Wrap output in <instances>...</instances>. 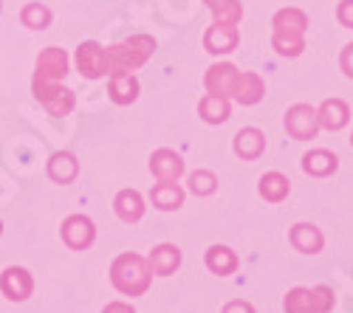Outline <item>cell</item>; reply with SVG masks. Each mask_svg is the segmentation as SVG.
<instances>
[{"mask_svg":"<svg viewBox=\"0 0 353 313\" xmlns=\"http://www.w3.org/2000/svg\"><path fill=\"white\" fill-rule=\"evenodd\" d=\"M150 173L164 184H179V178L184 175V158L175 150L161 147L150 155Z\"/></svg>","mask_w":353,"mask_h":313,"instance_id":"5","label":"cell"},{"mask_svg":"<svg viewBox=\"0 0 353 313\" xmlns=\"http://www.w3.org/2000/svg\"><path fill=\"white\" fill-rule=\"evenodd\" d=\"M266 153V136H263L257 127H243L238 136H234V155L243 161H254Z\"/></svg>","mask_w":353,"mask_h":313,"instance_id":"15","label":"cell"},{"mask_svg":"<svg viewBox=\"0 0 353 313\" xmlns=\"http://www.w3.org/2000/svg\"><path fill=\"white\" fill-rule=\"evenodd\" d=\"M0 288L9 299H26L32 294V277H28L26 268H9L0 279Z\"/></svg>","mask_w":353,"mask_h":313,"instance_id":"24","label":"cell"},{"mask_svg":"<svg viewBox=\"0 0 353 313\" xmlns=\"http://www.w3.org/2000/svg\"><path fill=\"white\" fill-rule=\"evenodd\" d=\"M77 158L71 155V153H57V155H51V161H48V175L57 181V184H71L74 178H77Z\"/></svg>","mask_w":353,"mask_h":313,"instance_id":"26","label":"cell"},{"mask_svg":"<svg viewBox=\"0 0 353 313\" xmlns=\"http://www.w3.org/2000/svg\"><path fill=\"white\" fill-rule=\"evenodd\" d=\"M263 94H266V85H263L260 74H241L238 79V88H234V102H241V105H257L263 99Z\"/></svg>","mask_w":353,"mask_h":313,"instance_id":"22","label":"cell"},{"mask_svg":"<svg viewBox=\"0 0 353 313\" xmlns=\"http://www.w3.org/2000/svg\"><path fill=\"white\" fill-rule=\"evenodd\" d=\"M150 201H153V206L161 209V212L181 209V206H184V189H181L179 184H164V181H159V184L153 186V192H150Z\"/></svg>","mask_w":353,"mask_h":313,"instance_id":"18","label":"cell"},{"mask_svg":"<svg viewBox=\"0 0 353 313\" xmlns=\"http://www.w3.org/2000/svg\"><path fill=\"white\" fill-rule=\"evenodd\" d=\"M303 169L311 178H328L339 169V158L328 150H311L303 155Z\"/></svg>","mask_w":353,"mask_h":313,"instance_id":"16","label":"cell"},{"mask_svg":"<svg viewBox=\"0 0 353 313\" xmlns=\"http://www.w3.org/2000/svg\"><path fill=\"white\" fill-rule=\"evenodd\" d=\"M34 94L37 99H43V105L54 116H65V113L74 110V94L65 88H57V85H48V82H34Z\"/></svg>","mask_w":353,"mask_h":313,"instance_id":"9","label":"cell"},{"mask_svg":"<svg viewBox=\"0 0 353 313\" xmlns=\"http://www.w3.org/2000/svg\"><path fill=\"white\" fill-rule=\"evenodd\" d=\"M272 48L280 56H300L305 51V34H291V32H272Z\"/></svg>","mask_w":353,"mask_h":313,"instance_id":"27","label":"cell"},{"mask_svg":"<svg viewBox=\"0 0 353 313\" xmlns=\"http://www.w3.org/2000/svg\"><path fill=\"white\" fill-rule=\"evenodd\" d=\"M147 266H150V271L159 274V277H170V274L179 271V266H181V248L172 246V243H161V246H156L150 251Z\"/></svg>","mask_w":353,"mask_h":313,"instance_id":"11","label":"cell"},{"mask_svg":"<svg viewBox=\"0 0 353 313\" xmlns=\"http://www.w3.org/2000/svg\"><path fill=\"white\" fill-rule=\"evenodd\" d=\"M257 192H260L263 201L280 204V201H285L288 192H291V181L283 173H266L260 178V184H257Z\"/></svg>","mask_w":353,"mask_h":313,"instance_id":"19","label":"cell"},{"mask_svg":"<svg viewBox=\"0 0 353 313\" xmlns=\"http://www.w3.org/2000/svg\"><path fill=\"white\" fill-rule=\"evenodd\" d=\"M238 79H241V71L234 68L232 63H215L207 68V76H203V85H207L210 94H218V96H234V88H238Z\"/></svg>","mask_w":353,"mask_h":313,"instance_id":"4","label":"cell"},{"mask_svg":"<svg viewBox=\"0 0 353 313\" xmlns=\"http://www.w3.org/2000/svg\"><path fill=\"white\" fill-rule=\"evenodd\" d=\"M288 240L303 254H319L322 246H325V235H322L314 223H294L288 232Z\"/></svg>","mask_w":353,"mask_h":313,"instance_id":"10","label":"cell"},{"mask_svg":"<svg viewBox=\"0 0 353 313\" xmlns=\"http://www.w3.org/2000/svg\"><path fill=\"white\" fill-rule=\"evenodd\" d=\"M68 74V56L63 48H48L40 54L37 60V79L34 82H51V79H63Z\"/></svg>","mask_w":353,"mask_h":313,"instance_id":"13","label":"cell"},{"mask_svg":"<svg viewBox=\"0 0 353 313\" xmlns=\"http://www.w3.org/2000/svg\"><path fill=\"white\" fill-rule=\"evenodd\" d=\"M203 263H207V268L212 274H218V277H229V274L238 271V266H241L238 254H234L229 246H221V243L207 248V254H203Z\"/></svg>","mask_w":353,"mask_h":313,"instance_id":"14","label":"cell"},{"mask_svg":"<svg viewBox=\"0 0 353 313\" xmlns=\"http://www.w3.org/2000/svg\"><path fill=\"white\" fill-rule=\"evenodd\" d=\"M241 43V32L238 25H223V23H212L203 34V48L210 54L221 56V54H232Z\"/></svg>","mask_w":353,"mask_h":313,"instance_id":"6","label":"cell"},{"mask_svg":"<svg viewBox=\"0 0 353 313\" xmlns=\"http://www.w3.org/2000/svg\"><path fill=\"white\" fill-rule=\"evenodd\" d=\"M156 51V40L147 34H136L130 40H122L119 45H113L105 51L108 56V74H130L133 68L144 65Z\"/></svg>","mask_w":353,"mask_h":313,"instance_id":"2","label":"cell"},{"mask_svg":"<svg viewBox=\"0 0 353 313\" xmlns=\"http://www.w3.org/2000/svg\"><path fill=\"white\" fill-rule=\"evenodd\" d=\"M283 307H285V313H314V307H311V291L303 288V285L291 288L283 296Z\"/></svg>","mask_w":353,"mask_h":313,"instance_id":"28","label":"cell"},{"mask_svg":"<svg viewBox=\"0 0 353 313\" xmlns=\"http://www.w3.org/2000/svg\"><path fill=\"white\" fill-rule=\"evenodd\" d=\"M285 133L294 141H308L319 133V119L311 105H294L285 110Z\"/></svg>","mask_w":353,"mask_h":313,"instance_id":"3","label":"cell"},{"mask_svg":"<svg viewBox=\"0 0 353 313\" xmlns=\"http://www.w3.org/2000/svg\"><path fill=\"white\" fill-rule=\"evenodd\" d=\"M102 313H136V310H133V305H128V302H110Z\"/></svg>","mask_w":353,"mask_h":313,"instance_id":"35","label":"cell"},{"mask_svg":"<svg viewBox=\"0 0 353 313\" xmlns=\"http://www.w3.org/2000/svg\"><path fill=\"white\" fill-rule=\"evenodd\" d=\"M77 65H79L82 76H88V79L105 76V74H108V56H105V48L97 45V43H82L79 51H77Z\"/></svg>","mask_w":353,"mask_h":313,"instance_id":"8","label":"cell"},{"mask_svg":"<svg viewBox=\"0 0 353 313\" xmlns=\"http://www.w3.org/2000/svg\"><path fill=\"white\" fill-rule=\"evenodd\" d=\"M223 313H257V310H254V305L246 302V299H232V302L223 305Z\"/></svg>","mask_w":353,"mask_h":313,"instance_id":"34","label":"cell"},{"mask_svg":"<svg viewBox=\"0 0 353 313\" xmlns=\"http://www.w3.org/2000/svg\"><path fill=\"white\" fill-rule=\"evenodd\" d=\"M316 119H319V130L336 133L350 122V107L342 99H325L316 110Z\"/></svg>","mask_w":353,"mask_h":313,"instance_id":"12","label":"cell"},{"mask_svg":"<svg viewBox=\"0 0 353 313\" xmlns=\"http://www.w3.org/2000/svg\"><path fill=\"white\" fill-rule=\"evenodd\" d=\"M308 291H311V307H314V313H331L334 310L336 296H334V291L328 285H314Z\"/></svg>","mask_w":353,"mask_h":313,"instance_id":"30","label":"cell"},{"mask_svg":"<svg viewBox=\"0 0 353 313\" xmlns=\"http://www.w3.org/2000/svg\"><path fill=\"white\" fill-rule=\"evenodd\" d=\"M336 20L345 28H353V0H342V3L336 6Z\"/></svg>","mask_w":353,"mask_h":313,"instance_id":"32","label":"cell"},{"mask_svg":"<svg viewBox=\"0 0 353 313\" xmlns=\"http://www.w3.org/2000/svg\"><path fill=\"white\" fill-rule=\"evenodd\" d=\"M339 68L345 71V76L353 79V43H347V45L342 48V54H339Z\"/></svg>","mask_w":353,"mask_h":313,"instance_id":"33","label":"cell"},{"mask_svg":"<svg viewBox=\"0 0 353 313\" xmlns=\"http://www.w3.org/2000/svg\"><path fill=\"white\" fill-rule=\"evenodd\" d=\"M198 116L207 122V125H223L229 116H232V105L226 96H218V94H207L198 105Z\"/></svg>","mask_w":353,"mask_h":313,"instance_id":"17","label":"cell"},{"mask_svg":"<svg viewBox=\"0 0 353 313\" xmlns=\"http://www.w3.org/2000/svg\"><path fill=\"white\" fill-rule=\"evenodd\" d=\"M308 28V14L303 9H280L274 17H272V32H291V34H305Z\"/></svg>","mask_w":353,"mask_h":313,"instance_id":"21","label":"cell"},{"mask_svg":"<svg viewBox=\"0 0 353 313\" xmlns=\"http://www.w3.org/2000/svg\"><path fill=\"white\" fill-rule=\"evenodd\" d=\"M207 9L212 12L215 23H223V25H238L241 17H243V3L241 0H203Z\"/></svg>","mask_w":353,"mask_h":313,"instance_id":"25","label":"cell"},{"mask_svg":"<svg viewBox=\"0 0 353 313\" xmlns=\"http://www.w3.org/2000/svg\"><path fill=\"white\" fill-rule=\"evenodd\" d=\"M110 99L116 105H130L139 99V79L133 74H110Z\"/></svg>","mask_w":353,"mask_h":313,"instance_id":"23","label":"cell"},{"mask_svg":"<svg viewBox=\"0 0 353 313\" xmlns=\"http://www.w3.org/2000/svg\"><path fill=\"white\" fill-rule=\"evenodd\" d=\"M215 189H218V178H215V173H210V169H198V173L190 175V192L192 195L210 197Z\"/></svg>","mask_w":353,"mask_h":313,"instance_id":"29","label":"cell"},{"mask_svg":"<svg viewBox=\"0 0 353 313\" xmlns=\"http://www.w3.org/2000/svg\"><path fill=\"white\" fill-rule=\"evenodd\" d=\"M23 23L28 28H46L51 23V12L46 6H40V3H28L23 9Z\"/></svg>","mask_w":353,"mask_h":313,"instance_id":"31","label":"cell"},{"mask_svg":"<svg viewBox=\"0 0 353 313\" xmlns=\"http://www.w3.org/2000/svg\"><path fill=\"white\" fill-rule=\"evenodd\" d=\"M150 277H153L150 266H147V260L139 257V254H122V257H116L110 266L113 288L125 296H141L150 288Z\"/></svg>","mask_w":353,"mask_h":313,"instance_id":"1","label":"cell"},{"mask_svg":"<svg viewBox=\"0 0 353 313\" xmlns=\"http://www.w3.org/2000/svg\"><path fill=\"white\" fill-rule=\"evenodd\" d=\"M350 147H353V133H350Z\"/></svg>","mask_w":353,"mask_h":313,"instance_id":"36","label":"cell"},{"mask_svg":"<svg viewBox=\"0 0 353 313\" xmlns=\"http://www.w3.org/2000/svg\"><path fill=\"white\" fill-rule=\"evenodd\" d=\"M97 237V229H94V223L88 220L85 215H71L65 223H63V240L74 248V251H82L94 243Z\"/></svg>","mask_w":353,"mask_h":313,"instance_id":"7","label":"cell"},{"mask_svg":"<svg viewBox=\"0 0 353 313\" xmlns=\"http://www.w3.org/2000/svg\"><path fill=\"white\" fill-rule=\"evenodd\" d=\"M113 206H116V215H119L125 223H136L144 217V197L136 189H122L116 195Z\"/></svg>","mask_w":353,"mask_h":313,"instance_id":"20","label":"cell"}]
</instances>
